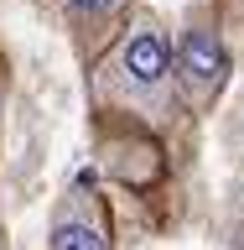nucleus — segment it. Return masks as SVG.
<instances>
[{
	"mask_svg": "<svg viewBox=\"0 0 244 250\" xmlns=\"http://www.w3.org/2000/svg\"><path fill=\"white\" fill-rule=\"evenodd\" d=\"M99 104H114L146 125H167L177 115V73H171V37L156 16H135L104 52L94 73Z\"/></svg>",
	"mask_w": 244,
	"mask_h": 250,
	"instance_id": "f257e3e1",
	"label": "nucleus"
},
{
	"mask_svg": "<svg viewBox=\"0 0 244 250\" xmlns=\"http://www.w3.org/2000/svg\"><path fill=\"white\" fill-rule=\"evenodd\" d=\"M171 73H177V99H182L192 115H208L218 104V94L229 89V47H224V31H218L213 16H187L182 31L171 37Z\"/></svg>",
	"mask_w": 244,
	"mask_h": 250,
	"instance_id": "f03ea898",
	"label": "nucleus"
},
{
	"mask_svg": "<svg viewBox=\"0 0 244 250\" xmlns=\"http://www.w3.org/2000/svg\"><path fill=\"white\" fill-rule=\"evenodd\" d=\"M47 245L52 250H114V229H109L104 198L89 183H73L52 208L47 224Z\"/></svg>",
	"mask_w": 244,
	"mask_h": 250,
	"instance_id": "7ed1b4c3",
	"label": "nucleus"
},
{
	"mask_svg": "<svg viewBox=\"0 0 244 250\" xmlns=\"http://www.w3.org/2000/svg\"><path fill=\"white\" fill-rule=\"evenodd\" d=\"M125 5H130V0H62V11L73 16L78 31H104V26H114V21L125 16Z\"/></svg>",
	"mask_w": 244,
	"mask_h": 250,
	"instance_id": "20e7f679",
	"label": "nucleus"
},
{
	"mask_svg": "<svg viewBox=\"0 0 244 250\" xmlns=\"http://www.w3.org/2000/svg\"><path fill=\"white\" fill-rule=\"evenodd\" d=\"M0 250H11V240H5V229H0Z\"/></svg>",
	"mask_w": 244,
	"mask_h": 250,
	"instance_id": "39448f33",
	"label": "nucleus"
},
{
	"mask_svg": "<svg viewBox=\"0 0 244 250\" xmlns=\"http://www.w3.org/2000/svg\"><path fill=\"white\" fill-rule=\"evenodd\" d=\"M0 109H5V99H0Z\"/></svg>",
	"mask_w": 244,
	"mask_h": 250,
	"instance_id": "423d86ee",
	"label": "nucleus"
}]
</instances>
